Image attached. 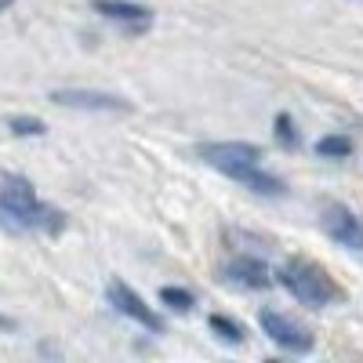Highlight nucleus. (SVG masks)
<instances>
[{
  "label": "nucleus",
  "mask_w": 363,
  "mask_h": 363,
  "mask_svg": "<svg viewBox=\"0 0 363 363\" xmlns=\"http://www.w3.org/2000/svg\"><path fill=\"white\" fill-rule=\"evenodd\" d=\"M0 225L11 233H26V229H62V215L51 207H44L26 178L8 174L0 182Z\"/></svg>",
  "instance_id": "nucleus-1"
},
{
  "label": "nucleus",
  "mask_w": 363,
  "mask_h": 363,
  "mask_svg": "<svg viewBox=\"0 0 363 363\" xmlns=\"http://www.w3.org/2000/svg\"><path fill=\"white\" fill-rule=\"evenodd\" d=\"M277 277H280V284L301 301V306H313V309H323V306H330V301H342V298H345L342 287L330 280L316 262H309V258L287 262Z\"/></svg>",
  "instance_id": "nucleus-2"
},
{
  "label": "nucleus",
  "mask_w": 363,
  "mask_h": 363,
  "mask_svg": "<svg viewBox=\"0 0 363 363\" xmlns=\"http://www.w3.org/2000/svg\"><path fill=\"white\" fill-rule=\"evenodd\" d=\"M258 323H262V330H265L272 342L284 345V349H291V352H309V349H313L309 327L294 323L291 316H284V313H277V309H262V313H258Z\"/></svg>",
  "instance_id": "nucleus-3"
},
{
  "label": "nucleus",
  "mask_w": 363,
  "mask_h": 363,
  "mask_svg": "<svg viewBox=\"0 0 363 363\" xmlns=\"http://www.w3.org/2000/svg\"><path fill=\"white\" fill-rule=\"evenodd\" d=\"M196 153L215 167V171H222V174H236L240 167H247V164H258L262 160V153L255 145H247V142H211V145H200Z\"/></svg>",
  "instance_id": "nucleus-4"
},
{
  "label": "nucleus",
  "mask_w": 363,
  "mask_h": 363,
  "mask_svg": "<svg viewBox=\"0 0 363 363\" xmlns=\"http://www.w3.org/2000/svg\"><path fill=\"white\" fill-rule=\"evenodd\" d=\"M323 229L345 251H363V222L356 218V211L345 203H327L323 207Z\"/></svg>",
  "instance_id": "nucleus-5"
},
{
  "label": "nucleus",
  "mask_w": 363,
  "mask_h": 363,
  "mask_svg": "<svg viewBox=\"0 0 363 363\" xmlns=\"http://www.w3.org/2000/svg\"><path fill=\"white\" fill-rule=\"evenodd\" d=\"M109 301H113V309H116V313H124V316L135 320L138 327H145V330H164V320H160L153 309H149L128 284L113 280V284H109Z\"/></svg>",
  "instance_id": "nucleus-6"
},
{
  "label": "nucleus",
  "mask_w": 363,
  "mask_h": 363,
  "mask_svg": "<svg viewBox=\"0 0 363 363\" xmlns=\"http://www.w3.org/2000/svg\"><path fill=\"white\" fill-rule=\"evenodd\" d=\"M51 102L58 106H73V109H128L124 99H116V95H102V91H55Z\"/></svg>",
  "instance_id": "nucleus-7"
},
{
  "label": "nucleus",
  "mask_w": 363,
  "mask_h": 363,
  "mask_svg": "<svg viewBox=\"0 0 363 363\" xmlns=\"http://www.w3.org/2000/svg\"><path fill=\"white\" fill-rule=\"evenodd\" d=\"M225 277L233 284H244V287H255V291H262V287L272 284V272L258 258H236V262H229L225 265Z\"/></svg>",
  "instance_id": "nucleus-8"
},
{
  "label": "nucleus",
  "mask_w": 363,
  "mask_h": 363,
  "mask_svg": "<svg viewBox=\"0 0 363 363\" xmlns=\"http://www.w3.org/2000/svg\"><path fill=\"white\" fill-rule=\"evenodd\" d=\"M95 11L116 22H149V8L131 4V0H95Z\"/></svg>",
  "instance_id": "nucleus-9"
},
{
  "label": "nucleus",
  "mask_w": 363,
  "mask_h": 363,
  "mask_svg": "<svg viewBox=\"0 0 363 363\" xmlns=\"http://www.w3.org/2000/svg\"><path fill=\"white\" fill-rule=\"evenodd\" d=\"M207 327L215 330V335H218L222 342H229V345H240V342L247 338V330L240 327V323H233L229 316H211V320H207Z\"/></svg>",
  "instance_id": "nucleus-10"
},
{
  "label": "nucleus",
  "mask_w": 363,
  "mask_h": 363,
  "mask_svg": "<svg viewBox=\"0 0 363 363\" xmlns=\"http://www.w3.org/2000/svg\"><path fill=\"white\" fill-rule=\"evenodd\" d=\"M316 153L327 157V160H342V157L352 153V142L342 138V135H330V138H320V142H316Z\"/></svg>",
  "instance_id": "nucleus-11"
},
{
  "label": "nucleus",
  "mask_w": 363,
  "mask_h": 363,
  "mask_svg": "<svg viewBox=\"0 0 363 363\" xmlns=\"http://www.w3.org/2000/svg\"><path fill=\"white\" fill-rule=\"evenodd\" d=\"M160 301H164L167 309H174V313H189L196 306V298L189 291H182V287H164L160 291Z\"/></svg>",
  "instance_id": "nucleus-12"
},
{
  "label": "nucleus",
  "mask_w": 363,
  "mask_h": 363,
  "mask_svg": "<svg viewBox=\"0 0 363 363\" xmlns=\"http://www.w3.org/2000/svg\"><path fill=\"white\" fill-rule=\"evenodd\" d=\"M8 128L15 135H44V120H37V116H11Z\"/></svg>",
  "instance_id": "nucleus-13"
},
{
  "label": "nucleus",
  "mask_w": 363,
  "mask_h": 363,
  "mask_svg": "<svg viewBox=\"0 0 363 363\" xmlns=\"http://www.w3.org/2000/svg\"><path fill=\"white\" fill-rule=\"evenodd\" d=\"M277 135H280V142H284L287 149H294V145H298V135H294V128H291V116H287V113H280V116H277Z\"/></svg>",
  "instance_id": "nucleus-14"
},
{
  "label": "nucleus",
  "mask_w": 363,
  "mask_h": 363,
  "mask_svg": "<svg viewBox=\"0 0 363 363\" xmlns=\"http://www.w3.org/2000/svg\"><path fill=\"white\" fill-rule=\"evenodd\" d=\"M15 4V0H0V11H4V8H11Z\"/></svg>",
  "instance_id": "nucleus-15"
},
{
  "label": "nucleus",
  "mask_w": 363,
  "mask_h": 363,
  "mask_svg": "<svg viewBox=\"0 0 363 363\" xmlns=\"http://www.w3.org/2000/svg\"><path fill=\"white\" fill-rule=\"evenodd\" d=\"M0 327H11V320H4V316H0Z\"/></svg>",
  "instance_id": "nucleus-16"
}]
</instances>
